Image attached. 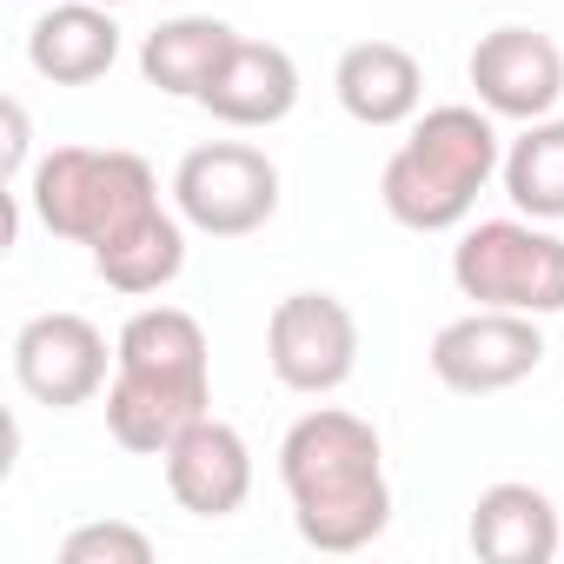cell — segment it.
I'll list each match as a JSON object with an SVG mask.
<instances>
[{
	"label": "cell",
	"mask_w": 564,
	"mask_h": 564,
	"mask_svg": "<svg viewBox=\"0 0 564 564\" xmlns=\"http://www.w3.org/2000/svg\"><path fill=\"white\" fill-rule=\"evenodd\" d=\"M279 485L293 498V524L313 551H366L392 524V478L372 419L313 405L279 438Z\"/></svg>",
	"instance_id": "6da1fadb"
},
{
	"label": "cell",
	"mask_w": 564,
	"mask_h": 564,
	"mask_svg": "<svg viewBox=\"0 0 564 564\" xmlns=\"http://www.w3.org/2000/svg\"><path fill=\"white\" fill-rule=\"evenodd\" d=\"M213 412V352L206 326L186 306H140L113 339L107 432L120 452L166 458V445Z\"/></svg>",
	"instance_id": "7a4b0ae2"
},
{
	"label": "cell",
	"mask_w": 564,
	"mask_h": 564,
	"mask_svg": "<svg viewBox=\"0 0 564 564\" xmlns=\"http://www.w3.org/2000/svg\"><path fill=\"white\" fill-rule=\"evenodd\" d=\"M498 166H505V147L485 107H432L412 120L405 147L386 160L379 199L405 232H452L471 219Z\"/></svg>",
	"instance_id": "3957f363"
},
{
	"label": "cell",
	"mask_w": 564,
	"mask_h": 564,
	"mask_svg": "<svg viewBox=\"0 0 564 564\" xmlns=\"http://www.w3.org/2000/svg\"><path fill=\"white\" fill-rule=\"evenodd\" d=\"M21 199L34 206V219L54 232V239H74V246H107L113 232H127L133 219H147L160 206V180L140 153L127 147H54Z\"/></svg>",
	"instance_id": "277c9868"
},
{
	"label": "cell",
	"mask_w": 564,
	"mask_h": 564,
	"mask_svg": "<svg viewBox=\"0 0 564 564\" xmlns=\"http://www.w3.org/2000/svg\"><path fill=\"white\" fill-rule=\"evenodd\" d=\"M452 286L471 306L551 319V313H564V239L524 213L518 219H478L452 246Z\"/></svg>",
	"instance_id": "5b68a950"
},
{
	"label": "cell",
	"mask_w": 564,
	"mask_h": 564,
	"mask_svg": "<svg viewBox=\"0 0 564 564\" xmlns=\"http://www.w3.org/2000/svg\"><path fill=\"white\" fill-rule=\"evenodd\" d=\"M173 213L206 239H246L279 213V166L246 140H206L173 166Z\"/></svg>",
	"instance_id": "8992f818"
},
{
	"label": "cell",
	"mask_w": 564,
	"mask_h": 564,
	"mask_svg": "<svg viewBox=\"0 0 564 564\" xmlns=\"http://www.w3.org/2000/svg\"><path fill=\"white\" fill-rule=\"evenodd\" d=\"M265 366L286 392L326 399L359 366V319L333 293H286L265 319Z\"/></svg>",
	"instance_id": "52a82bcc"
},
{
	"label": "cell",
	"mask_w": 564,
	"mask_h": 564,
	"mask_svg": "<svg viewBox=\"0 0 564 564\" xmlns=\"http://www.w3.org/2000/svg\"><path fill=\"white\" fill-rule=\"evenodd\" d=\"M432 379L458 399H491V392H511L524 386L538 366H544V333L531 313H498V306H478L452 326L432 333Z\"/></svg>",
	"instance_id": "ba28073f"
},
{
	"label": "cell",
	"mask_w": 564,
	"mask_h": 564,
	"mask_svg": "<svg viewBox=\"0 0 564 564\" xmlns=\"http://www.w3.org/2000/svg\"><path fill=\"white\" fill-rule=\"evenodd\" d=\"M14 386L47 412L94 405L107 392V333L80 313H34L14 333Z\"/></svg>",
	"instance_id": "9c48e42d"
},
{
	"label": "cell",
	"mask_w": 564,
	"mask_h": 564,
	"mask_svg": "<svg viewBox=\"0 0 564 564\" xmlns=\"http://www.w3.org/2000/svg\"><path fill=\"white\" fill-rule=\"evenodd\" d=\"M465 80H471V94L491 120H524L531 127V120L557 113V100H564V54L538 28H491L471 47Z\"/></svg>",
	"instance_id": "30bf717a"
},
{
	"label": "cell",
	"mask_w": 564,
	"mask_h": 564,
	"mask_svg": "<svg viewBox=\"0 0 564 564\" xmlns=\"http://www.w3.org/2000/svg\"><path fill=\"white\" fill-rule=\"evenodd\" d=\"M166 491L193 518H232L252 498V445L226 419H193L166 445Z\"/></svg>",
	"instance_id": "8fae6325"
},
{
	"label": "cell",
	"mask_w": 564,
	"mask_h": 564,
	"mask_svg": "<svg viewBox=\"0 0 564 564\" xmlns=\"http://www.w3.org/2000/svg\"><path fill=\"white\" fill-rule=\"evenodd\" d=\"M199 107L226 127H279L293 107H300V67L286 47L272 41H232V54L219 61L213 87L199 94Z\"/></svg>",
	"instance_id": "7c38bea8"
},
{
	"label": "cell",
	"mask_w": 564,
	"mask_h": 564,
	"mask_svg": "<svg viewBox=\"0 0 564 564\" xmlns=\"http://www.w3.org/2000/svg\"><path fill=\"white\" fill-rule=\"evenodd\" d=\"M333 94H339V107H346L359 127H405V120H419L425 67H419V54L399 47V41H359V47L339 54Z\"/></svg>",
	"instance_id": "4fadbf2b"
},
{
	"label": "cell",
	"mask_w": 564,
	"mask_h": 564,
	"mask_svg": "<svg viewBox=\"0 0 564 564\" xmlns=\"http://www.w3.org/2000/svg\"><path fill=\"white\" fill-rule=\"evenodd\" d=\"M471 551L485 564H551L564 551V531H557V505L524 485V478H505V485H485L478 505H471Z\"/></svg>",
	"instance_id": "5bb4252c"
},
{
	"label": "cell",
	"mask_w": 564,
	"mask_h": 564,
	"mask_svg": "<svg viewBox=\"0 0 564 564\" xmlns=\"http://www.w3.org/2000/svg\"><path fill=\"white\" fill-rule=\"evenodd\" d=\"M28 61L54 87H94L120 61V21H113V8H100V0L47 8L34 21V34H28Z\"/></svg>",
	"instance_id": "9a60e30c"
},
{
	"label": "cell",
	"mask_w": 564,
	"mask_h": 564,
	"mask_svg": "<svg viewBox=\"0 0 564 564\" xmlns=\"http://www.w3.org/2000/svg\"><path fill=\"white\" fill-rule=\"evenodd\" d=\"M232 41L239 34L213 14H173L140 41V74H147V87H160L173 100H199L213 87L219 61L232 54Z\"/></svg>",
	"instance_id": "2e32d148"
},
{
	"label": "cell",
	"mask_w": 564,
	"mask_h": 564,
	"mask_svg": "<svg viewBox=\"0 0 564 564\" xmlns=\"http://www.w3.org/2000/svg\"><path fill=\"white\" fill-rule=\"evenodd\" d=\"M94 272L107 279L113 293H127V300L166 293L173 279L186 272V219L166 213V206H153L127 232H113L107 246H94Z\"/></svg>",
	"instance_id": "e0dca14e"
},
{
	"label": "cell",
	"mask_w": 564,
	"mask_h": 564,
	"mask_svg": "<svg viewBox=\"0 0 564 564\" xmlns=\"http://www.w3.org/2000/svg\"><path fill=\"white\" fill-rule=\"evenodd\" d=\"M505 193H511V206L524 213V219H544V226H557L564 219V120L557 113H544V120H531L511 147H505Z\"/></svg>",
	"instance_id": "ac0fdd59"
},
{
	"label": "cell",
	"mask_w": 564,
	"mask_h": 564,
	"mask_svg": "<svg viewBox=\"0 0 564 564\" xmlns=\"http://www.w3.org/2000/svg\"><path fill=\"white\" fill-rule=\"evenodd\" d=\"M147 557H153V538L127 518H94L61 538V564H147Z\"/></svg>",
	"instance_id": "d6986e66"
},
{
	"label": "cell",
	"mask_w": 564,
	"mask_h": 564,
	"mask_svg": "<svg viewBox=\"0 0 564 564\" xmlns=\"http://www.w3.org/2000/svg\"><path fill=\"white\" fill-rule=\"evenodd\" d=\"M8 173H14V186L28 180V113H21V100H8Z\"/></svg>",
	"instance_id": "ffe728a7"
},
{
	"label": "cell",
	"mask_w": 564,
	"mask_h": 564,
	"mask_svg": "<svg viewBox=\"0 0 564 564\" xmlns=\"http://www.w3.org/2000/svg\"><path fill=\"white\" fill-rule=\"evenodd\" d=\"M100 8H127V0H100Z\"/></svg>",
	"instance_id": "44dd1931"
}]
</instances>
